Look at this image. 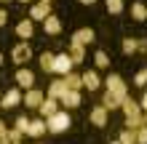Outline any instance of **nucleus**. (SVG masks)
Here are the masks:
<instances>
[{
    "label": "nucleus",
    "instance_id": "3",
    "mask_svg": "<svg viewBox=\"0 0 147 144\" xmlns=\"http://www.w3.org/2000/svg\"><path fill=\"white\" fill-rule=\"evenodd\" d=\"M48 16H51V5L35 0V3H32V8H30V21H32V24H35V21H46Z\"/></svg>",
    "mask_w": 147,
    "mask_h": 144
},
{
    "label": "nucleus",
    "instance_id": "32",
    "mask_svg": "<svg viewBox=\"0 0 147 144\" xmlns=\"http://www.w3.org/2000/svg\"><path fill=\"white\" fill-rule=\"evenodd\" d=\"M5 24H8V13L0 8V27H5Z\"/></svg>",
    "mask_w": 147,
    "mask_h": 144
},
{
    "label": "nucleus",
    "instance_id": "27",
    "mask_svg": "<svg viewBox=\"0 0 147 144\" xmlns=\"http://www.w3.org/2000/svg\"><path fill=\"white\" fill-rule=\"evenodd\" d=\"M107 11L110 13H120L123 11V0H107Z\"/></svg>",
    "mask_w": 147,
    "mask_h": 144
},
{
    "label": "nucleus",
    "instance_id": "17",
    "mask_svg": "<svg viewBox=\"0 0 147 144\" xmlns=\"http://www.w3.org/2000/svg\"><path fill=\"white\" fill-rule=\"evenodd\" d=\"M67 56L72 59V64H80L83 59H86V46H80V43H70V51H67Z\"/></svg>",
    "mask_w": 147,
    "mask_h": 144
},
{
    "label": "nucleus",
    "instance_id": "9",
    "mask_svg": "<svg viewBox=\"0 0 147 144\" xmlns=\"http://www.w3.org/2000/svg\"><path fill=\"white\" fill-rule=\"evenodd\" d=\"M59 101H62V107L64 109H75V107H80V91H67V94L62 96V99H59Z\"/></svg>",
    "mask_w": 147,
    "mask_h": 144
},
{
    "label": "nucleus",
    "instance_id": "5",
    "mask_svg": "<svg viewBox=\"0 0 147 144\" xmlns=\"http://www.w3.org/2000/svg\"><path fill=\"white\" fill-rule=\"evenodd\" d=\"M72 59L70 56H67V54H59V56H54V72L56 75H62V78H64V75L67 72H72Z\"/></svg>",
    "mask_w": 147,
    "mask_h": 144
},
{
    "label": "nucleus",
    "instance_id": "19",
    "mask_svg": "<svg viewBox=\"0 0 147 144\" xmlns=\"http://www.w3.org/2000/svg\"><path fill=\"white\" fill-rule=\"evenodd\" d=\"M99 75L96 72H94V70H88V72H86L83 75V88H88V91H99Z\"/></svg>",
    "mask_w": 147,
    "mask_h": 144
},
{
    "label": "nucleus",
    "instance_id": "21",
    "mask_svg": "<svg viewBox=\"0 0 147 144\" xmlns=\"http://www.w3.org/2000/svg\"><path fill=\"white\" fill-rule=\"evenodd\" d=\"M40 70L43 72H48V75H54V54H40Z\"/></svg>",
    "mask_w": 147,
    "mask_h": 144
},
{
    "label": "nucleus",
    "instance_id": "33",
    "mask_svg": "<svg viewBox=\"0 0 147 144\" xmlns=\"http://www.w3.org/2000/svg\"><path fill=\"white\" fill-rule=\"evenodd\" d=\"M139 109H144V112H147V94L142 96V101H139Z\"/></svg>",
    "mask_w": 147,
    "mask_h": 144
},
{
    "label": "nucleus",
    "instance_id": "4",
    "mask_svg": "<svg viewBox=\"0 0 147 144\" xmlns=\"http://www.w3.org/2000/svg\"><path fill=\"white\" fill-rule=\"evenodd\" d=\"M11 59L16 64H27L30 59H32V48H30V43H16L13 48H11Z\"/></svg>",
    "mask_w": 147,
    "mask_h": 144
},
{
    "label": "nucleus",
    "instance_id": "7",
    "mask_svg": "<svg viewBox=\"0 0 147 144\" xmlns=\"http://www.w3.org/2000/svg\"><path fill=\"white\" fill-rule=\"evenodd\" d=\"M19 104H22V94H19V88L5 91V96L0 99V107H5V109H13V107H19Z\"/></svg>",
    "mask_w": 147,
    "mask_h": 144
},
{
    "label": "nucleus",
    "instance_id": "2",
    "mask_svg": "<svg viewBox=\"0 0 147 144\" xmlns=\"http://www.w3.org/2000/svg\"><path fill=\"white\" fill-rule=\"evenodd\" d=\"M105 86H107V91H110V94H112V96H118L120 101L128 96V86L118 78V75H110V78L105 80Z\"/></svg>",
    "mask_w": 147,
    "mask_h": 144
},
{
    "label": "nucleus",
    "instance_id": "6",
    "mask_svg": "<svg viewBox=\"0 0 147 144\" xmlns=\"http://www.w3.org/2000/svg\"><path fill=\"white\" fill-rule=\"evenodd\" d=\"M43 99H46V96H43V91H38V88H30L27 94L22 96V101H24L30 109H38V107L43 104Z\"/></svg>",
    "mask_w": 147,
    "mask_h": 144
},
{
    "label": "nucleus",
    "instance_id": "11",
    "mask_svg": "<svg viewBox=\"0 0 147 144\" xmlns=\"http://www.w3.org/2000/svg\"><path fill=\"white\" fill-rule=\"evenodd\" d=\"M13 80L19 83L22 88H27V91H30V88H35V75H32L30 70H19V72H16V78H13Z\"/></svg>",
    "mask_w": 147,
    "mask_h": 144
},
{
    "label": "nucleus",
    "instance_id": "10",
    "mask_svg": "<svg viewBox=\"0 0 147 144\" xmlns=\"http://www.w3.org/2000/svg\"><path fill=\"white\" fill-rule=\"evenodd\" d=\"M32 32H35V24H32L30 19H24V21L16 24V35L22 38V43H27V40L32 38Z\"/></svg>",
    "mask_w": 147,
    "mask_h": 144
},
{
    "label": "nucleus",
    "instance_id": "43",
    "mask_svg": "<svg viewBox=\"0 0 147 144\" xmlns=\"http://www.w3.org/2000/svg\"><path fill=\"white\" fill-rule=\"evenodd\" d=\"M13 144H19V141H13Z\"/></svg>",
    "mask_w": 147,
    "mask_h": 144
},
{
    "label": "nucleus",
    "instance_id": "15",
    "mask_svg": "<svg viewBox=\"0 0 147 144\" xmlns=\"http://www.w3.org/2000/svg\"><path fill=\"white\" fill-rule=\"evenodd\" d=\"M91 123L96 125V128H105V125H107V109L102 107V104L91 109Z\"/></svg>",
    "mask_w": 147,
    "mask_h": 144
},
{
    "label": "nucleus",
    "instance_id": "37",
    "mask_svg": "<svg viewBox=\"0 0 147 144\" xmlns=\"http://www.w3.org/2000/svg\"><path fill=\"white\" fill-rule=\"evenodd\" d=\"M142 123H144V125H147V112H144V115H142Z\"/></svg>",
    "mask_w": 147,
    "mask_h": 144
},
{
    "label": "nucleus",
    "instance_id": "31",
    "mask_svg": "<svg viewBox=\"0 0 147 144\" xmlns=\"http://www.w3.org/2000/svg\"><path fill=\"white\" fill-rule=\"evenodd\" d=\"M136 51H139V54H147V40H144V38L136 40Z\"/></svg>",
    "mask_w": 147,
    "mask_h": 144
},
{
    "label": "nucleus",
    "instance_id": "13",
    "mask_svg": "<svg viewBox=\"0 0 147 144\" xmlns=\"http://www.w3.org/2000/svg\"><path fill=\"white\" fill-rule=\"evenodd\" d=\"M72 43H80V46H88V43H94V29H91V27L75 29V35H72Z\"/></svg>",
    "mask_w": 147,
    "mask_h": 144
},
{
    "label": "nucleus",
    "instance_id": "25",
    "mask_svg": "<svg viewBox=\"0 0 147 144\" xmlns=\"http://www.w3.org/2000/svg\"><path fill=\"white\" fill-rule=\"evenodd\" d=\"M134 86H139V88H144V86H147V67H142V70L134 75Z\"/></svg>",
    "mask_w": 147,
    "mask_h": 144
},
{
    "label": "nucleus",
    "instance_id": "42",
    "mask_svg": "<svg viewBox=\"0 0 147 144\" xmlns=\"http://www.w3.org/2000/svg\"><path fill=\"white\" fill-rule=\"evenodd\" d=\"M110 144H118V141H110Z\"/></svg>",
    "mask_w": 147,
    "mask_h": 144
},
{
    "label": "nucleus",
    "instance_id": "18",
    "mask_svg": "<svg viewBox=\"0 0 147 144\" xmlns=\"http://www.w3.org/2000/svg\"><path fill=\"white\" fill-rule=\"evenodd\" d=\"M64 83H67V91H80V88H83V75L67 72V75H64Z\"/></svg>",
    "mask_w": 147,
    "mask_h": 144
},
{
    "label": "nucleus",
    "instance_id": "36",
    "mask_svg": "<svg viewBox=\"0 0 147 144\" xmlns=\"http://www.w3.org/2000/svg\"><path fill=\"white\" fill-rule=\"evenodd\" d=\"M80 3H83V5H91V3H96V0H80Z\"/></svg>",
    "mask_w": 147,
    "mask_h": 144
},
{
    "label": "nucleus",
    "instance_id": "12",
    "mask_svg": "<svg viewBox=\"0 0 147 144\" xmlns=\"http://www.w3.org/2000/svg\"><path fill=\"white\" fill-rule=\"evenodd\" d=\"M43 133H48L46 131V120H43V117H38V120H30V125H27V133H24V136H43Z\"/></svg>",
    "mask_w": 147,
    "mask_h": 144
},
{
    "label": "nucleus",
    "instance_id": "38",
    "mask_svg": "<svg viewBox=\"0 0 147 144\" xmlns=\"http://www.w3.org/2000/svg\"><path fill=\"white\" fill-rule=\"evenodd\" d=\"M19 3H35V0H19Z\"/></svg>",
    "mask_w": 147,
    "mask_h": 144
},
{
    "label": "nucleus",
    "instance_id": "24",
    "mask_svg": "<svg viewBox=\"0 0 147 144\" xmlns=\"http://www.w3.org/2000/svg\"><path fill=\"white\" fill-rule=\"evenodd\" d=\"M118 144H136V131H120V139H118Z\"/></svg>",
    "mask_w": 147,
    "mask_h": 144
},
{
    "label": "nucleus",
    "instance_id": "29",
    "mask_svg": "<svg viewBox=\"0 0 147 144\" xmlns=\"http://www.w3.org/2000/svg\"><path fill=\"white\" fill-rule=\"evenodd\" d=\"M136 144H147V125L136 128Z\"/></svg>",
    "mask_w": 147,
    "mask_h": 144
},
{
    "label": "nucleus",
    "instance_id": "8",
    "mask_svg": "<svg viewBox=\"0 0 147 144\" xmlns=\"http://www.w3.org/2000/svg\"><path fill=\"white\" fill-rule=\"evenodd\" d=\"M38 112H40L43 120H46V117H51V115L59 112V101H56V99H43V104L38 107Z\"/></svg>",
    "mask_w": 147,
    "mask_h": 144
},
{
    "label": "nucleus",
    "instance_id": "28",
    "mask_svg": "<svg viewBox=\"0 0 147 144\" xmlns=\"http://www.w3.org/2000/svg\"><path fill=\"white\" fill-rule=\"evenodd\" d=\"M5 136L11 139V141H22V136H24V133H22V131L13 125V128H5Z\"/></svg>",
    "mask_w": 147,
    "mask_h": 144
},
{
    "label": "nucleus",
    "instance_id": "16",
    "mask_svg": "<svg viewBox=\"0 0 147 144\" xmlns=\"http://www.w3.org/2000/svg\"><path fill=\"white\" fill-rule=\"evenodd\" d=\"M43 29H46V35H59L62 32V21H59V16L51 13L46 21H43Z\"/></svg>",
    "mask_w": 147,
    "mask_h": 144
},
{
    "label": "nucleus",
    "instance_id": "20",
    "mask_svg": "<svg viewBox=\"0 0 147 144\" xmlns=\"http://www.w3.org/2000/svg\"><path fill=\"white\" fill-rule=\"evenodd\" d=\"M102 107H105L107 112H110V109H118V107H120V99L112 96L110 91H105V96H102Z\"/></svg>",
    "mask_w": 147,
    "mask_h": 144
},
{
    "label": "nucleus",
    "instance_id": "26",
    "mask_svg": "<svg viewBox=\"0 0 147 144\" xmlns=\"http://www.w3.org/2000/svg\"><path fill=\"white\" fill-rule=\"evenodd\" d=\"M123 54H128V56L136 54V40H134V38H126V40H123Z\"/></svg>",
    "mask_w": 147,
    "mask_h": 144
},
{
    "label": "nucleus",
    "instance_id": "40",
    "mask_svg": "<svg viewBox=\"0 0 147 144\" xmlns=\"http://www.w3.org/2000/svg\"><path fill=\"white\" fill-rule=\"evenodd\" d=\"M0 3H11V0H0Z\"/></svg>",
    "mask_w": 147,
    "mask_h": 144
},
{
    "label": "nucleus",
    "instance_id": "23",
    "mask_svg": "<svg viewBox=\"0 0 147 144\" xmlns=\"http://www.w3.org/2000/svg\"><path fill=\"white\" fill-rule=\"evenodd\" d=\"M131 16H134L136 21H144V19H147V5L134 3V5H131Z\"/></svg>",
    "mask_w": 147,
    "mask_h": 144
},
{
    "label": "nucleus",
    "instance_id": "14",
    "mask_svg": "<svg viewBox=\"0 0 147 144\" xmlns=\"http://www.w3.org/2000/svg\"><path fill=\"white\" fill-rule=\"evenodd\" d=\"M67 94V83L64 80H51V86H48V99H62Z\"/></svg>",
    "mask_w": 147,
    "mask_h": 144
},
{
    "label": "nucleus",
    "instance_id": "39",
    "mask_svg": "<svg viewBox=\"0 0 147 144\" xmlns=\"http://www.w3.org/2000/svg\"><path fill=\"white\" fill-rule=\"evenodd\" d=\"M40 3H48V5H51V0H40Z\"/></svg>",
    "mask_w": 147,
    "mask_h": 144
},
{
    "label": "nucleus",
    "instance_id": "35",
    "mask_svg": "<svg viewBox=\"0 0 147 144\" xmlns=\"http://www.w3.org/2000/svg\"><path fill=\"white\" fill-rule=\"evenodd\" d=\"M0 133H5V120H0Z\"/></svg>",
    "mask_w": 147,
    "mask_h": 144
},
{
    "label": "nucleus",
    "instance_id": "1",
    "mask_svg": "<svg viewBox=\"0 0 147 144\" xmlns=\"http://www.w3.org/2000/svg\"><path fill=\"white\" fill-rule=\"evenodd\" d=\"M70 123H72V120H70V115L59 109L56 115L46 117V131H48V133H64L67 128H70Z\"/></svg>",
    "mask_w": 147,
    "mask_h": 144
},
{
    "label": "nucleus",
    "instance_id": "41",
    "mask_svg": "<svg viewBox=\"0 0 147 144\" xmlns=\"http://www.w3.org/2000/svg\"><path fill=\"white\" fill-rule=\"evenodd\" d=\"M0 64H3V54H0Z\"/></svg>",
    "mask_w": 147,
    "mask_h": 144
},
{
    "label": "nucleus",
    "instance_id": "30",
    "mask_svg": "<svg viewBox=\"0 0 147 144\" xmlns=\"http://www.w3.org/2000/svg\"><path fill=\"white\" fill-rule=\"evenodd\" d=\"M27 125H30V117H24V115L16 117V128H19L22 133H27Z\"/></svg>",
    "mask_w": 147,
    "mask_h": 144
},
{
    "label": "nucleus",
    "instance_id": "34",
    "mask_svg": "<svg viewBox=\"0 0 147 144\" xmlns=\"http://www.w3.org/2000/svg\"><path fill=\"white\" fill-rule=\"evenodd\" d=\"M0 144H13V141H11V139H8V136H5V133H0Z\"/></svg>",
    "mask_w": 147,
    "mask_h": 144
},
{
    "label": "nucleus",
    "instance_id": "22",
    "mask_svg": "<svg viewBox=\"0 0 147 144\" xmlns=\"http://www.w3.org/2000/svg\"><path fill=\"white\" fill-rule=\"evenodd\" d=\"M94 64H96V70H107L110 67V56L105 54V51H96V54H94Z\"/></svg>",
    "mask_w": 147,
    "mask_h": 144
}]
</instances>
